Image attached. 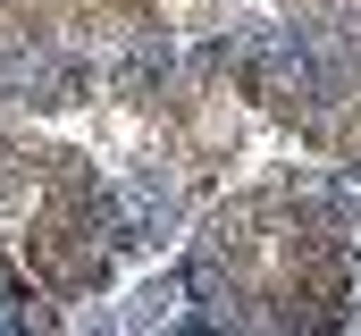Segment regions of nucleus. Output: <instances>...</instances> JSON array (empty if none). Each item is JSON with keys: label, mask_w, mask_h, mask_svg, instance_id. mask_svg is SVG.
Instances as JSON below:
<instances>
[{"label": "nucleus", "mask_w": 361, "mask_h": 336, "mask_svg": "<svg viewBox=\"0 0 361 336\" xmlns=\"http://www.w3.org/2000/svg\"><path fill=\"white\" fill-rule=\"evenodd\" d=\"M177 118H185V152H193V160H227V152H235V135H244L235 84H210L202 101H177Z\"/></svg>", "instance_id": "1"}, {"label": "nucleus", "mask_w": 361, "mask_h": 336, "mask_svg": "<svg viewBox=\"0 0 361 336\" xmlns=\"http://www.w3.org/2000/svg\"><path fill=\"white\" fill-rule=\"evenodd\" d=\"M152 8H160V0H101V17H126V25H135V17H152Z\"/></svg>", "instance_id": "2"}]
</instances>
